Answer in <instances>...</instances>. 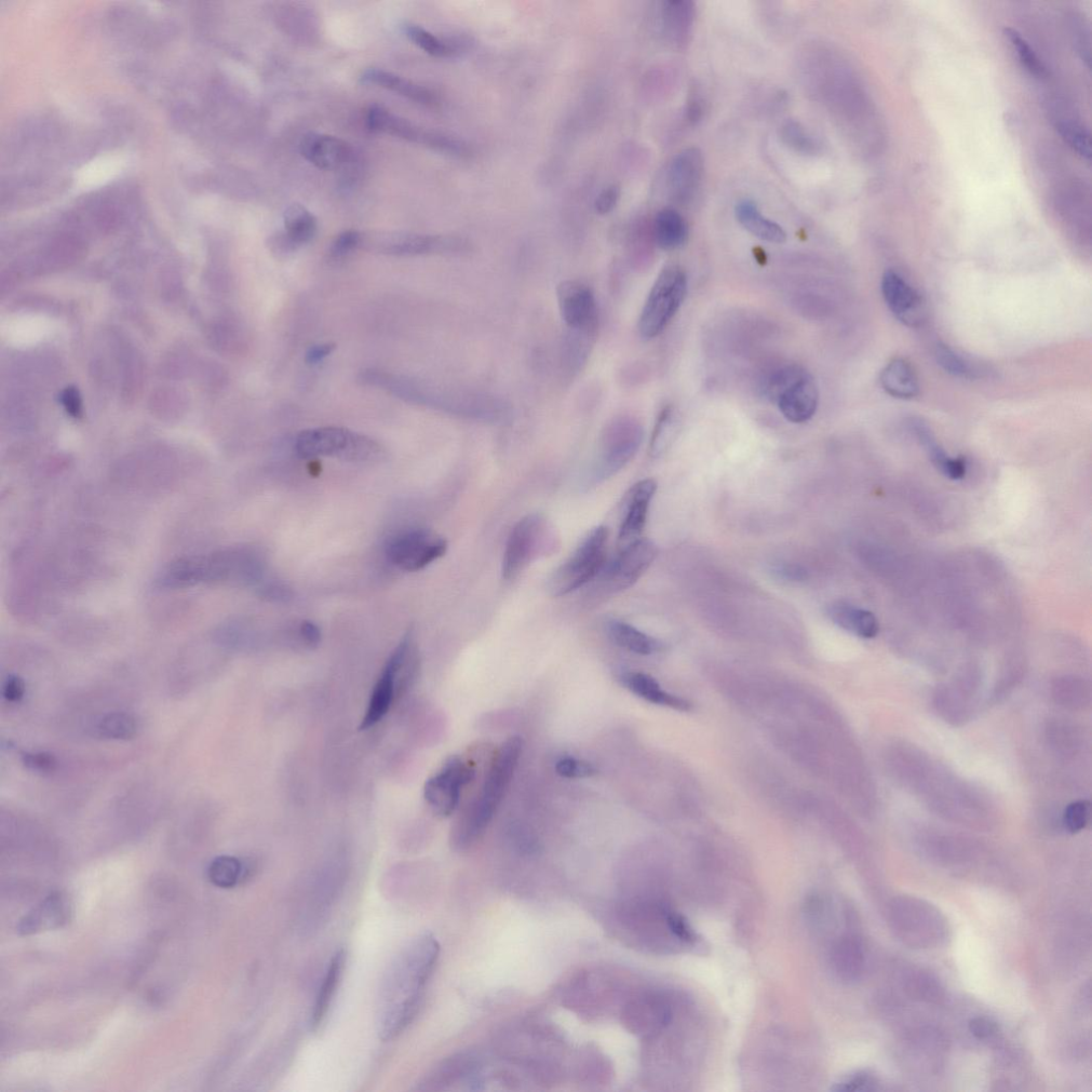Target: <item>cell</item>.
<instances>
[{
    "label": "cell",
    "mask_w": 1092,
    "mask_h": 1092,
    "mask_svg": "<svg viewBox=\"0 0 1092 1092\" xmlns=\"http://www.w3.org/2000/svg\"><path fill=\"white\" fill-rule=\"evenodd\" d=\"M439 952L438 941L422 935L408 943L388 966L377 1005V1028L383 1042L395 1040L415 1018Z\"/></svg>",
    "instance_id": "cell-1"
},
{
    "label": "cell",
    "mask_w": 1092,
    "mask_h": 1092,
    "mask_svg": "<svg viewBox=\"0 0 1092 1092\" xmlns=\"http://www.w3.org/2000/svg\"><path fill=\"white\" fill-rule=\"evenodd\" d=\"M936 360L939 367L956 378L973 380L981 376L980 369L972 361L957 354L947 345H939L936 349Z\"/></svg>",
    "instance_id": "cell-40"
},
{
    "label": "cell",
    "mask_w": 1092,
    "mask_h": 1092,
    "mask_svg": "<svg viewBox=\"0 0 1092 1092\" xmlns=\"http://www.w3.org/2000/svg\"><path fill=\"white\" fill-rule=\"evenodd\" d=\"M737 221L753 236L771 244H784L787 233L779 224L767 219L753 202H739L735 209Z\"/></svg>",
    "instance_id": "cell-31"
},
{
    "label": "cell",
    "mask_w": 1092,
    "mask_h": 1092,
    "mask_svg": "<svg viewBox=\"0 0 1092 1092\" xmlns=\"http://www.w3.org/2000/svg\"><path fill=\"white\" fill-rule=\"evenodd\" d=\"M26 686L24 681L20 677L9 676L6 679L4 683L3 695L8 703H19V701L24 698Z\"/></svg>",
    "instance_id": "cell-53"
},
{
    "label": "cell",
    "mask_w": 1092,
    "mask_h": 1092,
    "mask_svg": "<svg viewBox=\"0 0 1092 1092\" xmlns=\"http://www.w3.org/2000/svg\"><path fill=\"white\" fill-rule=\"evenodd\" d=\"M883 299L894 317L907 327H919L927 316L921 294L894 271H886L882 281Z\"/></svg>",
    "instance_id": "cell-17"
},
{
    "label": "cell",
    "mask_w": 1092,
    "mask_h": 1092,
    "mask_svg": "<svg viewBox=\"0 0 1092 1092\" xmlns=\"http://www.w3.org/2000/svg\"><path fill=\"white\" fill-rule=\"evenodd\" d=\"M775 573L787 581L801 582L806 577V572L798 565L795 564H781L775 568Z\"/></svg>",
    "instance_id": "cell-55"
},
{
    "label": "cell",
    "mask_w": 1092,
    "mask_h": 1092,
    "mask_svg": "<svg viewBox=\"0 0 1092 1092\" xmlns=\"http://www.w3.org/2000/svg\"><path fill=\"white\" fill-rule=\"evenodd\" d=\"M404 33H406L407 37L415 45L425 50L431 56L449 58L454 57L457 53L455 47L422 29L420 26L406 25L404 26Z\"/></svg>",
    "instance_id": "cell-42"
},
{
    "label": "cell",
    "mask_w": 1092,
    "mask_h": 1092,
    "mask_svg": "<svg viewBox=\"0 0 1092 1092\" xmlns=\"http://www.w3.org/2000/svg\"><path fill=\"white\" fill-rule=\"evenodd\" d=\"M782 136L787 143L799 152L813 154L818 150L816 141L797 124H788L782 131Z\"/></svg>",
    "instance_id": "cell-46"
},
{
    "label": "cell",
    "mask_w": 1092,
    "mask_h": 1092,
    "mask_svg": "<svg viewBox=\"0 0 1092 1092\" xmlns=\"http://www.w3.org/2000/svg\"><path fill=\"white\" fill-rule=\"evenodd\" d=\"M561 318L568 330L598 333L599 309L595 293L576 280L563 281L557 288Z\"/></svg>",
    "instance_id": "cell-16"
},
{
    "label": "cell",
    "mask_w": 1092,
    "mask_h": 1092,
    "mask_svg": "<svg viewBox=\"0 0 1092 1092\" xmlns=\"http://www.w3.org/2000/svg\"><path fill=\"white\" fill-rule=\"evenodd\" d=\"M334 344H322L313 346L312 348L308 349V352L305 356V362L308 364V366H316V364L321 362L323 359L329 357L334 352Z\"/></svg>",
    "instance_id": "cell-56"
},
{
    "label": "cell",
    "mask_w": 1092,
    "mask_h": 1092,
    "mask_svg": "<svg viewBox=\"0 0 1092 1092\" xmlns=\"http://www.w3.org/2000/svg\"><path fill=\"white\" fill-rule=\"evenodd\" d=\"M678 415L673 407H666L659 413L651 443L650 454L654 458L663 456L671 447L678 433Z\"/></svg>",
    "instance_id": "cell-39"
},
{
    "label": "cell",
    "mask_w": 1092,
    "mask_h": 1092,
    "mask_svg": "<svg viewBox=\"0 0 1092 1092\" xmlns=\"http://www.w3.org/2000/svg\"><path fill=\"white\" fill-rule=\"evenodd\" d=\"M1090 819V803L1087 800L1076 801L1068 805L1063 814L1064 826L1072 832L1086 828Z\"/></svg>",
    "instance_id": "cell-48"
},
{
    "label": "cell",
    "mask_w": 1092,
    "mask_h": 1092,
    "mask_svg": "<svg viewBox=\"0 0 1092 1092\" xmlns=\"http://www.w3.org/2000/svg\"><path fill=\"white\" fill-rule=\"evenodd\" d=\"M1005 36L1008 39L1011 46L1017 52V55L1026 69L1037 77H1044L1047 74V69L1044 63L1033 50L1031 45L1027 42L1026 39L1014 30H1006Z\"/></svg>",
    "instance_id": "cell-43"
},
{
    "label": "cell",
    "mask_w": 1092,
    "mask_h": 1092,
    "mask_svg": "<svg viewBox=\"0 0 1092 1092\" xmlns=\"http://www.w3.org/2000/svg\"><path fill=\"white\" fill-rule=\"evenodd\" d=\"M656 490L655 480L644 479L632 485L627 494L624 502V518L618 536L620 549L641 538Z\"/></svg>",
    "instance_id": "cell-18"
},
{
    "label": "cell",
    "mask_w": 1092,
    "mask_h": 1092,
    "mask_svg": "<svg viewBox=\"0 0 1092 1092\" xmlns=\"http://www.w3.org/2000/svg\"><path fill=\"white\" fill-rule=\"evenodd\" d=\"M608 632L620 648L638 655H651L662 649V643L657 639L619 620L608 623Z\"/></svg>",
    "instance_id": "cell-33"
},
{
    "label": "cell",
    "mask_w": 1092,
    "mask_h": 1092,
    "mask_svg": "<svg viewBox=\"0 0 1092 1092\" xmlns=\"http://www.w3.org/2000/svg\"><path fill=\"white\" fill-rule=\"evenodd\" d=\"M523 750V739L512 736L495 754L477 798L456 825L452 843L458 851L473 845L490 824L514 776Z\"/></svg>",
    "instance_id": "cell-3"
},
{
    "label": "cell",
    "mask_w": 1092,
    "mask_h": 1092,
    "mask_svg": "<svg viewBox=\"0 0 1092 1092\" xmlns=\"http://www.w3.org/2000/svg\"><path fill=\"white\" fill-rule=\"evenodd\" d=\"M93 731L101 738L126 740L137 734L138 723L127 713H108L94 723Z\"/></svg>",
    "instance_id": "cell-38"
},
{
    "label": "cell",
    "mask_w": 1092,
    "mask_h": 1092,
    "mask_svg": "<svg viewBox=\"0 0 1092 1092\" xmlns=\"http://www.w3.org/2000/svg\"><path fill=\"white\" fill-rule=\"evenodd\" d=\"M558 537L549 521L541 514L522 518L512 529L504 551L502 573L506 581H514L530 564L554 552Z\"/></svg>",
    "instance_id": "cell-4"
},
{
    "label": "cell",
    "mask_w": 1092,
    "mask_h": 1092,
    "mask_svg": "<svg viewBox=\"0 0 1092 1092\" xmlns=\"http://www.w3.org/2000/svg\"><path fill=\"white\" fill-rule=\"evenodd\" d=\"M658 554L656 545L649 539L640 538L623 549L609 564L604 565L598 576L595 589L602 595L611 596L635 585L646 570L650 568Z\"/></svg>",
    "instance_id": "cell-10"
},
{
    "label": "cell",
    "mask_w": 1092,
    "mask_h": 1092,
    "mask_svg": "<svg viewBox=\"0 0 1092 1092\" xmlns=\"http://www.w3.org/2000/svg\"><path fill=\"white\" fill-rule=\"evenodd\" d=\"M891 915L894 932L911 947L929 948L946 936V921L937 909L922 900L895 899Z\"/></svg>",
    "instance_id": "cell-9"
},
{
    "label": "cell",
    "mask_w": 1092,
    "mask_h": 1092,
    "mask_svg": "<svg viewBox=\"0 0 1092 1092\" xmlns=\"http://www.w3.org/2000/svg\"><path fill=\"white\" fill-rule=\"evenodd\" d=\"M807 372L797 364H787L774 369L765 377L762 384L764 395L776 402L779 396Z\"/></svg>",
    "instance_id": "cell-41"
},
{
    "label": "cell",
    "mask_w": 1092,
    "mask_h": 1092,
    "mask_svg": "<svg viewBox=\"0 0 1092 1092\" xmlns=\"http://www.w3.org/2000/svg\"><path fill=\"white\" fill-rule=\"evenodd\" d=\"M475 778V771L461 758L452 757L439 774L424 787V798L433 811L442 817L451 816L460 804L462 789Z\"/></svg>",
    "instance_id": "cell-14"
},
{
    "label": "cell",
    "mask_w": 1092,
    "mask_h": 1092,
    "mask_svg": "<svg viewBox=\"0 0 1092 1092\" xmlns=\"http://www.w3.org/2000/svg\"><path fill=\"white\" fill-rule=\"evenodd\" d=\"M362 234L357 231H347L333 241V244L329 250V259L333 262H341L350 253L361 247Z\"/></svg>",
    "instance_id": "cell-47"
},
{
    "label": "cell",
    "mask_w": 1092,
    "mask_h": 1092,
    "mask_svg": "<svg viewBox=\"0 0 1092 1092\" xmlns=\"http://www.w3.org/2000/svg\"><path fill=\"white\" fill-rule=\"evenodd\" d=\"M643 427L635 417L619 415L605 426L588 485L608 480L625 468L637 454L643 440Z\"/></svg>",
    "instance_id": "cell-5"
},
{
    "label": "cell",
    "mask_w": 1092,
    "mask_h": 1092,
    "mask_svg": "<svg viewBox=\"0 0 1092 1092\" xmlns=\"http://www.w3.org/2000/svg\"><path fill=\"white\" fill-rule=\"evenodd\" d=\"M345 964V951H337L333 955L329 963L326 974L325 976H323L321 986L316 995V1000L311 1014V1030L314 1032H316L321 1027V1024L327 1018V1014L333 1002L336 989L340 985Z\"/></svg>",
    "instance_id": "cell-28"
},
{
    "label": "cell",
    "mask_w": 1092,
    "mask_h": 1092,
    "mask_svg": "<svg viewBox=\"0 0 1092 1092\" xmlns=\"http://www.w3.org/2000/svg\"><path fill=\"white\" fill-rule=\"evenodd\" d=\"M295 452L309 460L335 457L352 462H372L380 460L382 449L374 440L339 427L309 429L295 440Z\"/></svg>",
    "instance_id": "cell-6"
},
{
    "label": "cell",
    "mask_w": 1092,
    "mask_h": 1092,
    "mask_svg": "<svg viewBox=\"0 0 1092 1092\" xmlns=\"http://www.w3.org/2000/svg\"><path fill=\"white\" fill-rule=\"evenodd\" d=\"M70 915L69 899L61 893L51 894L25 916L19 930L24 935L46 932L69 922Z\"/></svg>",
    "instance_id": "cell-24"
},
{
    "label": "cell",
    "mask_w": 1092,
    "mask_h": 1092,
    "mask_svg": "<svg viewBox=\"0 0 1092 1092\" xmlns=\"http://www.w3.org/2000/svg\"><path fill=\"white\" fill-rule=\"evenodd\" d=\"M1056 129L1061 138L1087 161L1090 160V138L1086 129L1071 120H1057Z\"/></svg>",
    "instance_id": "cell-44"
},
{
    "label": "cell",
    "mask_w": 1092,
    "mask_h": 1092,
    "mask_svg": "<svg viewBox=\"0 0 1092 1092\" xmlns=\"http://www.w3.org/2000/svg\"><path fill=\"white\" fill-rule=\"evenodd\" d=\"M608 539L609 531L604 526L586 535L572 555L550 576L547 588L552 597L567 596L598 576L605 565Z\"/></svg>",
    "instance_id": "cell-7"
},
{
    "label": "cell",
    "mask_w": 1092,
    "mask_h": 1092,
    "mask_svg": "<svg viewBox=\"0 0 1092 1092\" xmlns=\"http://www.w3.org/2000/svg\"><path fill=\"white\" fill-rule=\"evenodd\" d=\"M776 403L789 422L803 424L810 421L819 403L818 387L813 377L808 373L803 375L779 396Z\"/></svg>",
    "instance_id": "cell-20"
},
{
    "label": "cell",
    "mask_w": 1092,
    "mask_h": 1092,
    "mask_svg": "<svg viewBox=\"0 0 1092 1092\" xmlns=\"http://www.w3.org/2000/svg\"><path fill=\"white\" fill-rule=\"evenodd\" d=\"M620 190L617 186L605 188L595 202V210L600 214L612 212L618 205Z\"/></svg>",
    "instance_id": "cell-52"
},
{
    "label": "cell",
    "mask_w": 1092,
    "mask_h": 1092,
    "mask_svg": "<svg viewBox=\"0 0 1092 1092\" xmlns=\"http://www.w3.org/2000/svg\"><path fill=\"white\" fill-rule=\"evenodd\" d=\"M653 237L656 245L665 251H673L685 245L689 237V226L676 210H659L653 222Z\"/></svg>",
    "instance_id": "cell-32"
},
{
    "label": "cell",
    "mask_w": 1092,
    "mask_h": 1092,
    "mask_svg": "<svg viewBox=\"0 0 1092 1092\" xmlns=\"http://www.w3.org/2000/svg\"><path fill=\"white\" fill-rule=\"evenodd\" d=\"M631 1029L643 1036L663 1032L671 1023L672 1007L663 996L645 995L630 1007Z\"/></svg>",
    "instance_id": "cell-23"
},
{
    "label": "cell",
    "mask_w": 1092,
    "mask_h": 1092,
    "mask_svg": "<svg viewBox=\"0 0 1092 1092\" xmlns=\"http://www.w3.org/2000/svg\"><path fill=\"white\" fill-rule=\"evenodd\" d=\"M361 80L364 84L375 85L393 91L404 98H408L420 104L433 105L437 102L435 94L428 89L416 85L408 79H404L383 70L369 69L362 74Z\"/></svg>",
    "instance_id": "cell-30"
},
{
    "label": "cell",
    "mask_w": 1092,
    "mask_h": 1092,
    "mask_svg": "<svg viewBox=\"0 0 1092 1092\" xmlns=\"http://www.w3.org/2000/svg\"><path fill=\"white\" fill-rule=\"evenodd\" d=\"M300 152L309 163L327 171L345 166L353 155L352 146L344 140L316 132L305 134Z\"/></svg>",
    "instance_id": "cell-21"
},
{
    "label": "cell",
    "mask_w": 1092,
    "mask_h": 1092,
    "mask_svg": "<svg viewBox=\"0 0 1092 1092\" xmlns=\"http://www.w3.org/2000/svg\"><path fill=\"white\" fill-rule=\"evenodd\" d=\"M620 680H622L626 689L650 704L682 712H689L692 709L690 701L665 692L649 674L630 671L624 673Z\"/></svg>",
    "instance_id": "cell-25"
},
{
    "label": "cell",
    "mask_w": 1092,
    "mask_h": 1092,
    "mask_svg": "<svg viewBox=\"0 0 1092 1092\" xmlns=\"http://www.w3.org/2000/svg\"><path fill=\"white\" fill-rule=\"evenodd\" d=\"M881 384L885 393L898 399H912L920 392L918 376L911 364L903 359H894L887 364L882 372Z\"/></svg>",
    "instance_id": "cell-29"
},
{
    "label": "cell",
    "mask_w": 1092,
    "mask_h": 1092,
    "mask_svg": "<svg viewBox=\"0 0 1092 1092\" xmlns=\"http://www.w3.org/2000/svg\"><path fill=\"white\" fill-rule=\"evenodd\" d=\"M300 635L304 642L309 646H316L321 640V632L319 628L311 623L304 622L300 626Z\"/></svg>",
    "instance_id": "cell-57"
},
{
    "label": "cell",
    "mask_w": 1092,
    "mask_h": 1092,
    "mask_svg": "<svg viewBox=\"0 0 1092 1092\" xmlns=\"http://www.w3.org/2000/svg\"><path fill=\"white\" fill-rule=\"evenodd\" d=\"M909 991L921 1000L934 1001L940 997V986L936 979L927 974L913 975L909 980Z\"/></svg>",
    "instance_id": "cell-49"
},
{
    "label": "cell",
    "mask_w": 1092,
    "mask_h": 1092,
    "mask_svg": "<svg viewBox=\"0 0 1092 1092\" xmlns=\"http://www.w3.org/2000/svg\"><path fill=\"white\" fill-rule=\"evenodd\" d=\"M287 236L295 247L311 241L317 231V220L301 205H293L285 212Z\"/></svg>",
    "instance_id": "cell-36"
},
{
    "label": "cell",
    "mask_w": 1092,
    "mask_h": 1092,
    "mask_svg": "<svg viewBox=\"0 0 1092 1092\" xmlns=\"http://www.w3.org/2000/svg\"><path fill=\"white\" fill-rule=\"evenodd\" d=\"M66 407L73 415L79 413V402L76 398L75 392H67L66 395Z\"/></svg>",
    "instance_id": "cell-58"
},
{
    "label": "cell",
    "mask_w": 1092,
    "mask_h": 1092,
    "mask_svg": "<svg viewBox=\"0 0 1092 1092\" xmlns=\"http://www.w3.org/2000/svg\"><path fill=\"white\" fill-rule=\"evenodd\" d=\"M597 333L568 330L563 344V368L571 375L581 371L591 352Z\"/></svg>",
    "instance_id": "cell-35"
},
{
    "label": "cell",
    "mask_w": 1092,
    "mask_h": 1092,
    "mask_svg": "<svg viewBox=\"0 0 1092 1092\" xmlns=\"http://www.w3.org/2000/svg\"><path fill=\"white\" fill-rule=\"evenodd\" d=\"M23 764L29 768V770L49 774L56 770L57 760L48 752H27L22 756Z\"/></svg>",
    "instance_id": "cell-51"
},
{
    "label": "cell",
    "mask_w": 1092,
    "mask_h": 1092,
    "mask_svg": "<svg viewBox=\"0 0 1092 1092\" xmlns=\"http://www.w3.org/2000/svg\"><path fill=\"white\" fill-rule=\"evenodd\" d=\"M826 612L834 625L860 638L872 639L878 636L880 631L879 620L869 611L839 602L828 606Z\"/></svg>",
    "instance_id": "cell-27"
},
{
    "label": "cell",
    "mask_w": 1092,
    "mask_h": 1092,
    "mask_svg": "<svg viewBox=\"0 0 1092 1092\" xmlns=\"http://www.w3.org/2000/svg\"><path fill=\"white\" fill-rule=\"evenodd\" d=\"M362 384L381 387L394 396L453 415L484 422L501 421L508 406L494 395L460 387L442 386L409 379L381 371H366L359 377Z\"/></svg>",
    "instance_id": "cell-2"
},
{
    "label": "cell",
    "mask_w": 1092,
    "mask_h": 1092,
    "mask_svg": "<svg viewBox=\"0 0 1092 1092\" xmlns=\"http://www.w3.org/2000/svg\"><path fill=\"white\" fill-rule=\"evenodd\" d=\"M878 1078L872 1073L860 1071L844 1078V1080L835 1085L833 1090L842 1092L873 1091L878 1089Z\"/></svg>",
    "instance_id": "cell-50"
},
{
    "label": "cell",
    "mask_w": 1092,
    "mask_h": 1092,
    "mask_svg": "<svg viewBox=\"0 0 1092 1092\" xmlns=\"http://www.w3.org/2000/svg\"><path fill=\"white\" fill-rule=\"evenodd\" d=\"M665 24L668 36L674 44L685 46L689 43L695 19V5L687 0L668 2L664 8Z\"/></svg>",
    "instance_id": "cell-34"
},
{
    "label": "cell",
    "mask_w": 1092,
    "mask_h": 1092,
    "mask_svg": "<svg viewBox=\"0 0 1092 1092\" xmlns=\"http://www.w3.org/2000/svg\"><path fill=\"white\" fill-rule=\"evenodd\" d=\"M829 965L834 975L842 981L858 980L867 966V952L862 940L853 934L835 939L829 949Z\"/></svg>",
    "instance_id": "cell-22"
},
{
    "label": "cell",
    "mask_w": 1092,
    "mask_h": 1092,
    "mask_svg": "<svg viewBox=\"0 0 1092 1092\" xmlns=\"http://www.w3.org/2000/svg\"><path fill=\"white\" fill-rule=\"evenodd\" d=\"M448 543L430 530H412L392 539L386 546L390 562L404 571H420L445 555Z\"/></svg>",
    "instance_id": "cell-12"
},
{
    "label": "cell",
    "mask_w": 1092,
    "mask_h": 1092,
    "mask_svg": "<svg viewBox=\"0 0 1092 1092\" xmlns=\"http://www.w3.org/2000/svg\"><path fill=\"white\" fill-rule=\"evenodd\" d=\"M704 156L699 148L690 147L671 161L668 170L670 195L678 204H689L697 195L704 175Z\"/></svg>",
    "instance_id": "cell-19"
},
{
    "label": "cell",
    "mask_w": 1092,
    "mask_h": 1092,
    "mask_svg": "<svg viewBox=\"0 0 1092 1092\" xmlns=\"http://www.w3.org/2000/svg\"><path fill=\"white\" fill-rule=\"evenodd\" d=\"M557 774L568 779H584L597 775L598 771L592 764L572 757H564L555 765Z\"/></svg>",
    "instance_id": "cell-45"
},
{
    "label": "cell",
    "mask_w": 1092,
    "mask_h": 1092,
    "mask_svg": "<svg viewBox=\"0 0 1092 1092\" xmlns=\"http://www.w3.org/2000/svg\"><path fill=\"white\" fill-rule=\"evenodd\" d=\"M689 282L683 269L668 266L658 275L646 298L638 323L644 340H653L669 326L683 305Z\"/></svg>",
    "instance_id": "cell-8"
},
{
    "label": "cell",
    "mask_w": 1092,
    "mask_h": 1092,
    "mask_svg": "<svg viewBox=\"0 0 1092 1092\" xmlns=\"http://www.w3.org/2000/svg\"><path fill=\"white\" fill-rule=\"evenodd\" d=\"M361 248L390 255L461 253L468 249L461 238L408 233L363 235Z\"/></svg>",
    "instance_id": "cell-13"
},
{
    "label": "cell",
    "mask_w": 1092,
    "mask_h": 1092,
    "mask_svg": "<svg viewBox=\"0 0 1092 1092\" xmlns=\"http://www.w3.org/2000/svg\"><path fill=\"white\" fill-rule=\"evenodd\" d=\"M968 1029L977 1040H988L996 1031V1024L987 1018H975L969 1021Z\"/></svg>",
    "instance_id": "cell-54"
},
{
    "label": "cell",
    "mask_w": 1092,
    "mask_h": 1092,
    "mask_svg": "<svg viewBox=\"0 0 1092 1092\" xmlns=\"http://www.w3.org/2000/svg\"><path fill=\"white\" fill-rule=\"evenodd\" d=\"M910 429L926 451L929 461L941 471L943 475L952 480H961L966 477V464L962 458H952L943 450L933 431L920 420H913Z\"/></svg>",
    "instance_id": "cell-26"
},
{
    "label": "cell",
    "mask_w": 1092,
    "mask_h": 1092,
    "mask_svg": "<svg viewBox=\"0 0 1092 1092\" xmlns=\"http://www.w3.org/2000/svg\"><path fill=\"white\" fill-rule=\"evenodd\" d=\"M368 127L374 132L389 134L404 140L428 145L437 150L458 156H468L470 147L462 140L449 134L417 127L409 121L389 113L381 106H373L368 114Z\"/></svg>",
    "instance_id": "cell-11"
},
{
    "label": "cell",
    "mask_w": 1092,
    "mask_h": 1092,
    "mask_svg": "<svg viewBox=\"0 0 1092 1092\" xmlns=\"http://www.w3.org/2000/svg\"><path fill=\"white\" fill-rule=\"evenodd\" d=\"M414 655L413 639L408 633L387 659L381 677L374 687L366 716L363 717L359 727L360 731L371 729L384 718L393 703L396 677Z\"/></svg>",
    "instance_id": "cell-15"
},
{
    "label": "cell",
    "mask_w": 1092,
    "mask_h": 1092,
    "mask_svg": "<svg viewBox=\"0 0 1092 1092\" xmlns=\"http://www.w3.org/2000/svg\"><path fill=\"white\" fill-rule=\"evenodd\" d=\"M248 872V867L239 859L232 856H220L210 863L208 878L215 886L231 888L244 881Z\"/></svg>",
    "instance_id": "cell-37"
}]
</instances>
